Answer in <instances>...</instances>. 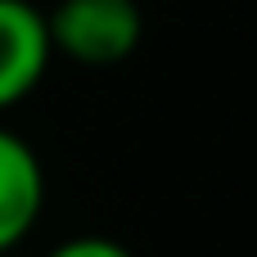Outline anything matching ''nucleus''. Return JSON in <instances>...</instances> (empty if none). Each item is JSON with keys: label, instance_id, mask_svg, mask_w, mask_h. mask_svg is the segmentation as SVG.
<instances>
[{"label": "nucleus", "instance_id": "obj_1", "mask_svg": "<svg viewBox=\"0 0 257 257\" xmlns=\"http://www.w3.org/2000/svg\"><path fill=\"white\" fill-rule=\"evenodd\" d=\"M45 23L54 54L81 68H113L131 59L145 36V14L136 0H59Z\"/></svg>", "mask_w": 257, "mask_h": 257}, {"label": "nucleus", "instance_id": "obj_2", "mask_svg": "<svg viewBox=\"0 0 257 257\" xmlns=\"http://www.w3.org/2000/svg\"><path fill=\"white\" fill-rule=\"evenodd\" d=\"M50 23L32 0H0V113L18 108L50 72Z\"/></svg>", "mask_w": 257, "mask_h": 257}, {"label": "nucleus", "instance_id": "obj_3", "mask_svg": "<svg viewBox=\"0 0 257 257\" xmlns=\"http://www.w3.org/2000/svg\"><path fill=\"white\" fill-rule=\"evenodd\" d=\"M45 212L41 154L9 126H0V253L18 248Z\"/></svg>", "mask_w": 257, "mask_h": 257}, {"label": "nucleus", "instance_id": "obj_4", "mask_svg": "<svg viewBox=\"0 0 257 257\" xmlns=\"http://www.w3.org/2000/svg\"><path fill=\"white\" fill-rule=\"evenodd\" d=\"M45 257H136L126 244L108 239V235H72L63 244H54Z\"/></svg>", "mask_w": 257, "mask_h": 257}]
</instances>
